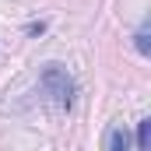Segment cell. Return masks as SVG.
Returning <instances> with one entry per match:
<instances>
[{
	"label": "cell",
	"instance_id": "cell-1",
	"mask_svg": "<svg viewBox=\"0 0 151 151\" xmlns=\"http://www.w3.org/2000/svg\"><path fill=\"white\" fill-rule=\"evenodd\" d=\"M39 84H42V91L49 95V102L56 109H70L74 106L77 84H74V77H70V70L63 63H46L42 74H39Z\"/></svg>",
	"mask_w": 151,
	"mask_h": 151
},
{
	"label": "cell",
	"instance_id": "cell-2",
	"mask_svg": "<svg viewBox=\"0 0 151 151\" xmlns=\"http://www.w3.org/2000/svg\"><path fill=\"white\" fill-rule=\"evenodd\" d=\"M106 148H109V151H127V148H130V137H127L123 127H113V130L106 134Z\"/></svg>",
	"mask_w": 151,
	"mask_h": 151
},
{
	"label": "cell",
	"instance_id": "cell-3",
	"mask_svg": "<svg viewBox=\"0 0 151 151\" xmlns=\"http://www.w3.org/2000/svg\"><path fill=\"white\" fill-rule=\"evenodd\" d=\"M134 46H137V53H141V56H148V53H151V42H148V25H141V28L134 32Z\"/></svg>",
	"mask_w": 151,
	"mask_h": 151
},
{
	"label": "cell",
	"instance_id": "cell-4",
	"mask_svg": "<svg viewBox=\"0 0 151 151\" xmlns=\"http://www.w3.org/2000/svg\"><path fill=\"white\" fill-rule=\"evenodd\" d=\"M148 141H151V119H141V123H137V148L144 151Z\"/></svg>",
	"mask_w": 151,
	"mask_h": 151
},
{
	"label": "cell",
	"instance_id": "cell-5",
	"mask_svg": "<svg viewBox=\"0 0 151 151\" xmlns=\"http://www.w3.org/2000/svg\"><path fill=\"white\" fill-rule=\"evenodd\" d=\"M42 32H46V25H42V21H32V25H28V35H42Z\"/></svg>",
	"mask_w": 151,
	"mask_h": 151
}]
</instances>
